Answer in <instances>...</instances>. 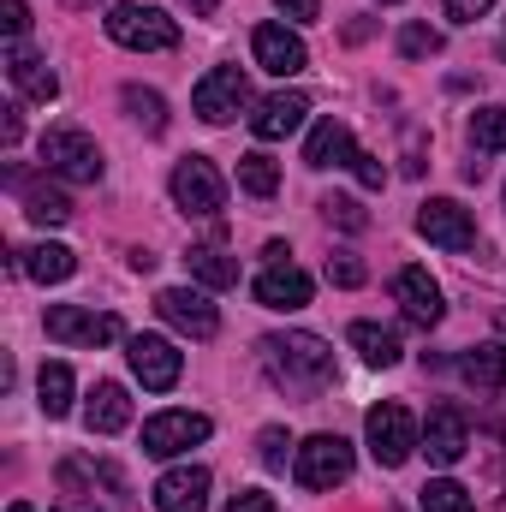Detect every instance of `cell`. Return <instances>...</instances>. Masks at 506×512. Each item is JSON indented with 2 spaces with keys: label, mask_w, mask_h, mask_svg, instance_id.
I'll return each mask as SVG.
<instances>
[{
  "label": "cell",
  "mask_w": 506,
  "mask_h": 512,
  "mask_svg": "<svg viewBox=\"0 0 506 512\" xmlns=\"http://www.w3.org/2000/svg\"><path fill=\"white\" fill-rule=\"evenodd\" d=\"M352 346H358V358H364V364H376V370H393V364H399V334H393V328L352 322Z\"/></svg>",
  "instance_id": "obj_25"
},
{
  "label": "cell",
  "mask_w": 506,
  "mask_h": 512,
  "mask_svg": "<svg viewBox=\"0 0 506 512\" xmlns=\"http://www.w3.org/2000/svg\"><path fill=\"white\" fill-rule=\"evenodd\" d=\"M36 155H42V167H48V173L72 179V185H96V179H102V149H96V137H90V131H78V126L42 131Z\"/></svg>",
  "instance_id": "obj_2"
},
{
  "label": "cell",
  "mask_w": 506,
  "mask_h": 512,
  "mask_svg": "<svg viewBox=\"0 0 506 512\" xmlns=\"http://www.w3.org/2000/svg\"><path fill=\"white\" fill-rule=\"evenodd\" d=\"M197 441H209V417L203 411H161V417L143 423V453H155V459H173V453H185Z\"/></svg>",
  "instance_id": "obj_10"
},
{
  "label": "cell",
  "mask_w": 506,
  "mask_h": 512,
  "mask_svg": "<svg viewBox=\"0 0 506 512\" xmlns=\"http://www.w3.org/2000/svg\"><path fill=\"white\" fill-rule=\"evenodd\" d=\"M209 507V471L203 465H179L155 483V512H203Z\"/></svg>",
  "instance_id": "obj_18"
},
{
  "label": "cell",
  "mask_w": 506,
  "mask_h": 512,
  "mask_svg": "<svg viewBox=\"0 0 506 512\" xmlns=\"http://www.w3.org/2000/svg\"><path fill=\"white\" fill-rule=\"evenodd\" d=\"M18 268L30 274V280H42V286H60V280H72V268H78V256L66 251V245H30V251H18Z\"/></svg>",
  "instance_id": "obj_22"
},
{
  "label": "cell",
  "mask_w": 506,
  "mask_h": 512,
  "mask_svg": "<svg viewBox=\"0 0 506 512\" xmlns=\"http://www.w3.org/2000/svg\"><path fill=\"white\" fill-rule=\"evenodd\" d=\"M173 203H179L185 215H221V203H227V179L215 173V161L185 155V161L173 167Z\"/></svg>",
  "instance_id": "obj_6"
},
{
  "label": "cell",
  "mask_w": 506,
  "mask_h": 512,
  "mask_svg": "<svg viewBox=\"0 0 506 512\" xmlns=\"http://www.w3.org/2000/svg\"><path fill=\"white\" fill-rule=\"evenodd\" d=\"M423 512H477V501H471V489L465 483H453V477H435V483H423Z\"/></svg>",
  "instance_id": "obj_29"
},
{
  "label": "cell",
  "mask_w": 506,
  "mask_h": 512,
  "mask_svg": "<svg viewBox=\"0 0 506 512\" xmlns=\"http://www.w3.org/2000/svg\"><path fill=\"white\" fill-rule=\"evenodd\" d=\"M256 304H268V310H304L310 304V292H316V280L298 268V262H268L262 274H256Z\"/></svg>",
  "instance_id": "obj_14"
},
{
  "label": "cell",
  "mask_w": 506,
  "mask_h": 512,
  "mask_svg": "<svg viewBox=\"0 0 506 512\" xmlns=\"http://www.w3.org/2000/svg\"><path fill=\"white\" fill-rule=\"evenodd\" d=\"M24 215H30L36 227H60V221H72V203H66L54 185H24Z\"/></svg>",
  "instance_id": "obj_27"
},
{
  "label": "cell",
  "mask_w": 506,
  "mask_h": 512,
  "mask_svg": "<svg viewBox=\"0 0 506 512\" xmlns=\"http://www.w3.org/2000/svg\"><path fill=\"white\" fill-rule=\"evenodd\" d=\"M286 18H298V24H310V18H322V0H274Z\"/></svg>",
  "instance_id": "obj_39"
},
{
  "label": "cell",
  "mask_w": 506,
  "mask_h": 512,
  "mask_svg": "<svg viewBox=\"0 0 506 512\" xmlns=\"http://www.w3.org/2000/svg\"><path fill=\"white\" fill-rule=\"evenodd\" d=\"M262 364L286 393H322L328 376H334V352L316 334H268L262 340Z\"/></svg>",
  "instance_id": "obj_1"
},
{
  "label": "cell",
  "mask_w": 506,
  "mask_h": 512,
  "mask_svg": "<svg viewBox=\"0 0 506 512\" xmlns=\"http://www.w3.org/2000/svg\"><path fill=\"white\" fill-rule=\"evenodd\" d=\"M489 6H495V0H447V18H453V24H477Z\"/></svg>",
  "instance_id": "obj_38"
},
{
  "label": "cell",
  "mask_w": 506,
  "mask_h": 512,
  "mask_svg": "<svg viewBox=\"0 0 506 512\" xmlns=\"http://www.w3.org/2000/svg\"><path fill=\"white\" fill-rule=\"evenodd\" d=\"M6 120H0V137H6V149H18V137H24V120H18V108H0Z\"/></svg>",
  "instance_id": "obj_41"
},
{
  "label": "cell",
  "mask_w": 506,
  "mask_h": 512,
  "mask_svg": "<svg viewBox=\"0 0 506 512\" xmlns=\"http://www.w3.org/2000/svg\"><path fill=\"white\" fill-rule=\"evenodd\" d=\"M131 423V399L120 382H96V393H90V405H84V429L90 435H120Z\"/></svg>",
  "instance_id": "obj_21"
},
{
  "label": "cell",
  "mask_w": 506,
  "mask_h": 512,
  "mask_svg": "<svg viewBox=\"0 0 506 512\" xmlns=\"http://www.w3.org/2000/svg\"><path fill=\"white\" fill-rule=\"evenodd\" d=\"M417 233H423L429 245H441V251H471V245H477L471 209L453 203V197H429V203L417 209Z\"/></svg>",
  "instance_id": "obj_9"
},
{
  "label": "cell",
  "mask_w": 506,
  "mask_h": 512,
  "mask_svg": "<svg viewBox=\"0 0 506 512\" xmlns=\"http://www.w3.org/2000/svg\"><path fill=\"white\" fill-rule=\"evenodd\" d=\"M328 280L334 286H364V262L358 256H328Z\"/></svg>",
  "instance_id": "obj_37"
},
{
  "label": "cell",
  "mask_w": 506,
  "mask_h": 512,
  "mask_svg": "<svg viewBox=\"0 0 506 512\" xmlns=\"http://www.w3.org/2000/svg\"><path fill=\"white\" fill-rule=\"evenodd\" d=\"M459 376L477 387V393H501L506 387V346H471L459 358Z\"/></svg>",
  "instance_id": "obj_23"
},
{
  "label": "cell",
  "mask_w": 506,
  "mask_h": 512,
  "mask_svg": "<svg viewBox=\"0 0 506 512\" xmlns=\"http://www.w3.org/2000/svg\"><path fill=\"white\" fill-rule=\"evenodd\" d=\"M292 477H298V489H334V483H346L352 477V441H340V435L298 441L292 447Z\"/></svg>",
  "instance_id": "obj_4"
},
{
  "label": "cell",
  "mask_w": 506,
  "mask_h": 512,
  "mask_svg": "<svg viewBox=\"0 0 506 512\" xmlns=\"http://www.w3.org/2000/svg\"><path fill=\"white\" fill-rule=\"evenodd\" d=\"M465 447H471L465 411H459V405H435V411H429V423H423V453H429L435 465H459V459H465Z\"/></svg>",
  "instance_id": "obj_15"
},
{
  "label": "cell",
  "mask_w": 506,
  "mask_h": 512,
  "mask_svg": "<svg viewBox=\"0 0 506 512\" xmlns=\"http://www.w3.org/2000/svg\"><path fill=\"white\" fill-rule=\"evenodd\" d=\"M60 512H102V507H96V501H66Z\"/></svg>",
  "instance_id": "obj_42"
},
{
  "label": "cell",
  "mask_w": 506,
  "mask_h": 512,
  "mask_svg": "<svg viewBox=\"0 0 506 512\" xmlns=\"http://www.w3.org/2000/svg\"><path fill=\"white\" fill-rule=\"evenodd\" d=\"M256 447H262L256 459H262L268 471H286V447H292V435H286V429H262V441H256Z\"/></svg>",
  "instance_id": "obj_34"
},
{
  "label": "cell",
  "mask_w": 506,
  "mask_h": 512,
  "mask_svg": "<svg viewBox=\"0 0 506 512\" xmlns=\"http://www.w3.org/2000/svg\"><path fill=\"white\" fill-rule=\"evenodd\" d=\"M393 298H399V310L417 322V328H435L441 322V286L429 280V268H399V280H393Z\"/></svg>",
  "instance_id": "obj_17"
},
{
  "label": "cell",
  "mask_w": 506,
  "mask_h": 512,
  "mask_svg": "<svg viewBox=\"0 0 506 512\" xmlns=\"http://www.w3.org/2000/svg\"><path fill=\"white\" fill-rule=\"evenodd\" d=\"M322 215H328L334 227H346V233H364V227H370V215L358 209V197H340V191L322 197Z\"/></svg>",
  "instance_id": "obj_32"
},
{
  "label": "cell",
  "mask_w": 506,
  "mask_h": 512,
  "mask_svg": "<svg viewBox=\"0 0 506 512\" xmlns=\"http://www.w3.org/2000/svg\"><path fill=\"white\" fill-rule=\"evenodd\" d=\"M0 24H6V36H12V48H18L24 30H30V6H24V0H0Z\"/></svg>",
  "instance_id": "obj_35"
},
{
  "label": "cell",
  "mask_w": 506,
  "mask_h": 512,
  "mask_svg": "<svg viewBox=\"0 0 506 512\" xmlns=\"http://www.w3.org/2000/svg\"><path fill=\"white\" fill-rule=\"evenodd\" d=\"M399 48H405L411 60H423V54H441V36H435L429 24H405V30H399Z\"/></svg>",
  "instance_id": "obj_33"
},
{
  "label": "cell",
  "mask_w": 506,
  "mask_h": 512,
  "mask_svg": "<svg viewBox=\"0 0 506 512\" xmlns=\"http://www.w3.org/2000/svg\"><path fill=\"white\" fill-rule=\"evenodd\" d=\"M185 6H191V12H203V18L215 12V0H185Z\"/></svg>",
  "instance_id": "obj_43"
},
{
  "label": "cell",
  "mask_w": 506,
  "mask_h": 512,
  "mask_svg": "<svg viewBox=\"0 0 506 512\" xmlns=\"http://www.w3.org/2000/svg\"><path fill=\"white\" fill-rule=\"evenodd\" d=\"M126 358H131V376L149 387V393H167V387L179 382V370H185V358H179L173 340H161V334H131Z\"/></svg>",
  "instance_id": "obj_11"
},
{
  "label": "cell",
  "mask_w": 506,
  "mask_h": 512,
  "mask_svg": "<svg viewBox=\"0 0 506 512\" xmlns=\"http://www.w3.org/2000/svg\"><path fill=\"white\" fill-rule=\"evenodd\" d=\"M6 72H12V90L24 96V102H54L60 96V78H54V66L42 60V54H30V48H12L6 54Z\"/></svg>",
  "instance_id": "obj_19"
},
{
  "label": "cell",
  "mask_w": 506,
  "mask_h": 512,
  "mask_svg": "<svg viewBox=\"0 0 506 512\" xmlns=\"http://www.w3.org/2000/svg\"><path fill=\"white\" fill-rule=\"evenodd\" d=\"M352 173H358V185H370V191H381V185H387V167H381L370 149H358V155H352Z\"/></svg>",
  "instance_id": "obj_36"
},
{
  "label": "cell",
  "mask_w": 506,
  "mask_h": 512,
  "mask_svg": "<svg viewBox=\"0 0 506 512\" xmlns=\"http://www.w3.org/2000/svg\"><path fill=\"white\" fill-rule=\"evenodd\" d=\"M36 405H42L48 417H66V411H72V370H66V364H42V376H36Z\"/></svg>",
  "instance_id": "obj_26"
},
{
  "label": "cell",
  "mask_w": 506,
  "mask_h": 512,
  "mask_svg": "<svg viewBox=\"0 0 506 512\" xmlns=\"http://www.w3.org/2000/svg\"><path fill=\"white\" fill-rule=\"evenodd\" d=\"M102 24H108V36L120 48H131V54H167V48H179V24L161 6H114Z\"/></svg>",
  "instance_id": "obj_3"
},
{
  "label": "cell",
  "mask_w": 506,
  "mask_h": 512,
  "mask_svg": "<svg viewBox=\"0 0 506 512\" xmlns=\"http://www.w3.org/2000/svg\"><path fill=\"white\" fill-rule=\"evenodd\" d=\"M239 185H245L251 197H274V191H280V167H274V155H262V149L239 155Z\"/></svg>",
  "instance_id": "obj_28"
},
{
  "label": "cell",
  "mask_w": 506,
  "mask_h": 512,
  "mask_svg": "<svg viewBox=\"0 0 506 512\" xmlns=\"http://www.w3.org/2000/svg\"><path fill=\"white\" fill-rule=\"evenodd\" d=\"M155 310H161V322H173V328L191 334V340H209V334L221 328V310L209 304V292H191V286H167V292L155 298Z\"/></svg>",
  "instance_id": "obj_12"
},
{
  "label": "cell",
  "mask_w": 506,
  "mask_h": 512,
  "mask_svg": "<svg viewBox=\"0 0 506 512\" xmlns=\"http://www.w3.org/2000/svg\"><path fill=\"white\" fill-rule=\"evenodd\" d=\"M120 102H126V114H131L143 131H155V137L167 131V102H161L155 90H137V84H126V96H120Z\"/></svg>",
  "instance_id": "obj_30"
},
{
  "label": "cell",
  "mask_w": 506,
  "mask_h": 512,
  "mask_svg": "<svg viewBox=\"0 0 506 512\" xmlns=\"http://www.w3.org/2000/svg\"><path fill=\"white\" fill-rule=\"evenodd\" d=\"M251 48H256V66H262V72H274V78H292V72H304V66H310L304 36H298V30H286V24H256Z\"/></svg>",
  "instance_id": "obj_13"
},
{
  "label": "cell",
  "mask_w": 506,
  "mask_h": 512,
  "mask_svg": "<svg viewBox=\"0 0 506 512\" xmlns=\"http://www.w3.org/2000/svg\"><path fill=\"white\" fill-rule=\"evenodd\" d=\"M6 512H36V507H30V501H12V507H6Z\"/></svg>",
  "instance_id": "obj_44"
},
{
  "label": "cell",
  "mask_w": 506,
  "mask_h": 512,
  "mask_svg": "<svg viewBox=\"0 0 506 512\" xmlns=\"http://www.w3.org/2000/svg\"><path fill=\"white\" fill-rule=\"evenodd\" d=\"M120 334H126L120 316H96L84 304H48V340H60V346H108Z\"/></svg>",
  "instance_id": "obj_8"
},
{
  "label": "cell",
  "mask_w": 506,
  "mask_h": 512,
  "mask_svg": "<svg viewBox=\"0 0 506 512\" xmlns=\"http://www.w3.org/2000/svg\"><path fill=\"white\" fill-rule=\"evenodd\" d=\"M245 102H251V84H245L239 66H215V72H203V84L191 90V108H197L209 126H227Z\"/></svg>",
  "instance_id": "obj_7"
},
{
  "label": "cell",
  "mask_w": 506,
  "mask_h": 512,
  "mask_svg": "<svg viewBox=\"0 0 506 512\" xmlns=\"http://www.w3.org/2000/svg\"><path fill=\"white\" fill-rule=\"evenodd\" d=\"M358 143H352V126L346 120H322L304 143V167H352Z\"/></svg>",
  "instance_id": "obj_20"
},
{
  "label": "cell",
  "mask_w": 506,
  "mask_h": 512,
  "mask_svg": "<svg viewBox=\"0 0 506 512\" xmlns=\"http://www.w3.org/2000/svg\"><path fill=\"white\" fill-rule=\"evenodd\" d=\"M471 143H477L483 155L506 149V108H477V114H471Z\"/></svg>",
  "instance_id": "obj_31"
},
{
  "label": "cell",
  "mask_w": 506,
  "mask_h": 512,
  "mask_svg": "<svg viewBox=\"0 0 506 512\" xmlns=\"http://www.w3.org/2000/svg\"><path fill=\"white\" fill-rule=\"evenodd\" d=\"M185 268H191V280H203L209 292L239 286V262L227 251H215V245H191V251H185Z\"/></svg>",
  "instance_id": "obj_24"
},
{
  "label": "cell",
  "mask_w": 506,
  "mask_h": 512,
  "mask_svg": "<svg viewBox=\"0 0 506 512\" xmlns=\"http://www.w3.org/2000/svg\"><path fill=\"white\" fill-rule=\"evenodd\" d=\"M304 114H310V102L298 96V90H274V96H262L251 114V131L262 143H280V137H292V131L304 126Z\"/></svg>",
  "instance_id": "obj_16"
},
{
  "label": "cell",
  "mask_w": 506,
  "mask_h": 512,
  "mask_svg": "<svg viewBox=\"0 0 506 512\" xmlns=\"http://www.w3.org/2000/svg\"><path fill=\"white\" fill-rule=\"evenodd\" d=\"M227 512H280V507H274V495H262V489H245V495H239V501H233Z\"/></svg>",
  "instance_id": "obj_40"
},
{
  "label": "cell",
  "mask_w": 506,
  "mask_h": 512,
  "mask_svg": "<svg viewBox=\"0 0 506 512\" xmlns=\"http://www.w3.org/2000/svg\"><path fill=\"white\" fill-rule=\"evenodd\" d=\"M364 441H370V453H376V465H405L417 447H423V435H417V423H411V411L405 405H376L370 417H364Z\"/></svg>",
  "instance_id": "obj_5"
}]
</instances>
